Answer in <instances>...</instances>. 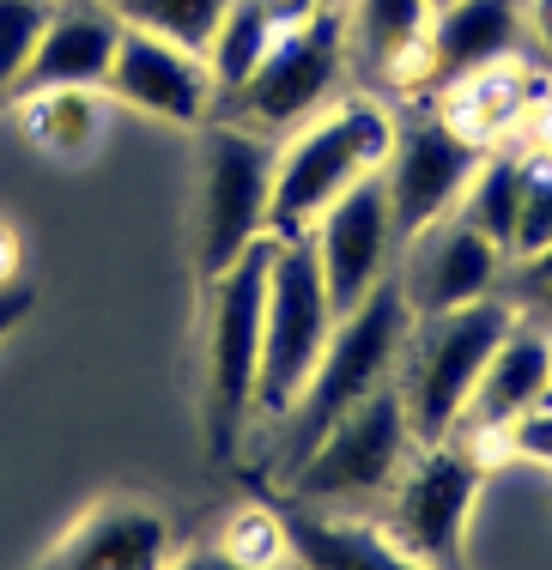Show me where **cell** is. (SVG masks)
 <instances>
[{
  "mask_svg": "<svg viewBox=\"0 0 552 570\" xmlns=\"http://www.w3.org/2000/svg\"><path fill=\"white\" fill-rule=\"evenodd\" d=\"M413 322L420 316H413V304H407V292H401L395 274L376 285L358 309H346V316L334 322V334H328V346H322L316 371H309L304 395L292 401L286 419H279V425H286L279 455H274L279 473L298 468L371 389L395 383L401 358H407V341H413Z\"/></svg>",
  "mask_w": 552,
  "mask_h": 570,
  "instance_id": "obj_1",
  "label": "cell"
},
{
  "mask_svg": "<svg viewBox=\"0 0 552 570\" xmlns=\"http://www.w3.org/2000/svg\"><path fill=\"white\" fill-rule=\"evenodd\" d=\"M395 146V110L371 98H353L328 116H309L298 134L274 153V200H267V237L298 243L316 230V219L388 165Z\"/></svg>",
  "mask_w": 552,
  "mask_h": 570,
  "instance_id": "obj_2",
  "label": "cell"
},
{
  "mask_svg": "<svg viewBox=\"0 0 552 570\" xmlns=\"http://www.w3.org/2000/svg\"><path fill=\"white\" fill-rule=\"evenodd\" d=\"M510 328H516V304L504 292L413 322L407 358H401V376H395L401 401H407V419H413V438L420 443L455 438L467 401H474L480 371L492 364V352Z\"/></svg>",
  "mask_w": 552,
  "mask_h": 570,
  "instance_id": "obj_3",
  "label": "cell"
},
{
  "mask_svg": "<svg viewBox=\"0 0 552 570\" xmlns=\"http://www.w3.org/2000/svg\"><path fill=\"white\" fill-rule=\"evenodd\" d=\"M274 153L267 134L244 121H213L200 134V213H195V267L213 285L225 267L244 262L249 243L267 237V200H274Z\"/></svg>",
  "mask_w": 552,
  "mask_h": 570,
  "instance_id": "obj_4",
  "label": "cell"
},
{
  "mask_svg": "<svg viewBox=\"0 0 552 570\" xmlns=\"http://www.w3.org/2000/svg\"><path fill=\"white\" fill-rule=\"evenodd\" d=\"M274 243L262 237L244 249V262L225 267L213 292L207 316V425H213V455H231L255 413V376H262V322H267V267H274Z\"/></svg>",
  "mask_w": 552,
  "mask_h": 570,
  "instance_id": "obj_5",
  "label": "cell"
},
{
  "mask_svg": "<svg viewBox=\"0 0 552 570\" xmlns=\"http://www.w3.org/2000/svg\"><path fill=\"white\" fill-rule=\"evenodd\" d=\"M413 450H420V438H413L401 383H383L286 473V492L298 498V510H328V504H353V498H376L401 480V468L413 461Z\"/></svg>",
  "mask_w": 552,
  "mask_h": 570,
  "instance_id": "obj_6",
  "label": "cell"
},
{
  "mask_svg": "<svg viewBox=\"0 0 552 570\" xmlns=\"http://www.w3.org/2000/svg\"><path fill=\"white\" fill-rule=\"evenodd\" d=\"M334 304L322 285L316 249L309 237L274 243V267H267V322H262V376H255V413L286 419L292 401L304 395L309 371H316L322 346L334 334Z\"/></svg>",
  "mask_w": 552,
  "mask_h": 570,
  "instance_id": "obj_7",
  "label": "cell"
},
{
  "mask_svg": "<svg viewBox=\"0 0 552 570\" xmlns=\"http://www.w3.org/2000/svg\"><path fill=\"white\" fill-rule=\"evenodd\" d=\"M341 67H346V12L328 0V7H316L309 19L286 24V31L274 37V49L262 56V67L231 91L237 121L255 134L304 128V121L334 98Z\"/></svg>",
  "mask_w": 552,
  "mask_h": 570,
  "instance_id": "obj_8",
  "label": "cell"
},
{
  "mask_svg": "<svg viewBox=\"0 0 552 570\" xmlns=\"http://www.w3.org/2000/svg\"><path fill=\"white\" fill-rule=\"evenodd\" d=\"M388 492H395V504H388V540L431 570H462L467 515H474V492H480V461L455 438L420 443Z\"/></svg>",
  "mask_w": 552,
  "mask_h": 570,
  "instance_id": "obj_9",
  "label": "cell"
},
{
  "mask_svg": "<svg viewBox=\"0 0 552 570\" xmlns=\"http://www.w3.org/2000/svg\"><path fill=\"white\" fill-rule=\"evenodd\" d=\"M480 158H486V146H474L462 128H450L443 110L395 116V146H388V165H383V188H388V213H395L401 243L462 207Z\"/></svg>",
  "mask_w": 552,
  "mask_h": 570,
  "instance_id": "obj_10",
  "label": "cell"
},
{
  "mask_svg": "<svg viewBox=\"0 0 552 570\" xmlns=\"http://www.w3.org/2000/svg\"><path fill=\"white\" fill-rule=\"evenodd\" d=\"M309 249H316V267H322V285H328V304L334 316L358 309L365 297L395 274L401 262V230H395V213H388V188H383V170L353 183L328 213L309 230Z\"/></svg>",
  "mask_w": 552,
  "mask_h": 570,
  "instance_id": "obj_11",
  "label": "cell"
},
{
  "mask_svg": "<svg viewBox=\"0 0 552 570\" xmlns=\"http://www.w3.org/2000/svg\"><path fill=\"white\" fill-rule=\"evenodd\" d=\"M541 401H552V334L541 322H522L497 341L492 364L480 371L474 401H467L462 425H455V443L486 468L492 455H510V425L529 419Z\"/></svg>",
  "mask_w": 552,
  "mask_h": 570,
  "instance_id": "obj_12",
  "label": "cell"
},
{
  "mask_svg": "<svg viewBox=\"0 0 552 570\" xmlns=\"http://www.w3.org/2000/svg\"><path fill=\"white\" fill-rule=\"evenodd\" d=\"M504 267L510 255L497 249L492 237H480L467 219H437L431 230L401 243V262H395V279L407 292L413 316H443V309H462V304H480L504 285Z\"/></svg>",
  "mask_w": 552,
  "mask_h": 570,
  "instance_id": "obj_13",
  "label": "cell"
},
{
  "mask_svg": "<svg viewBox=\"0 0 552 570\" xmlns=\"http://www.w3.org/2000/svg\"><path fill=\"white\" fill-rule=\"evenodd\" d=\"M110 98H122L128 110L177 121V128H200L219 104V86H213V67L195 49H177L165 37L140 31V24H122V43H116L110 79H103Z\"/></svg>",
  "mask_w": 552,
  "mask_h": 570,
  "instance_id": "obj_14",
  "label": "cell"
},
{
  "mask_svg": "<svg viewBox=\"0 0 552 570\" xmlns=\"http://www.w3.org/2000/svg\"><path fill=\"white\" fill-rule=\"evenodd\" d=\"M122 43V12L103 0H67L49 19L43 43H37L31 67H24L12 98H37V91H103Z\"/></svg>",
  "mask_w": 552,
  "mask_h": 570,
  "instance_id": "obj_15",
  "label": "cell"
},
{
  "mask_svg": "<svg viewBox=\"0 0 552 570\" xmlns=\"http://www.w3.org/2000/svg\"><path fill=\"white\" fill-rule=\"evenodd\" d=\"M529 49V0H450L431 12V79L455 86L467 73H486L497 61H516Z\"/></svg>",
  "mask_w": 552,
  "mask_h": 570,
  "instance_id": "obj_16",
  "label": "cell"
},
{
  "mask_svg": "<svg viewBox=\"0 0 552 570\" xmlns=\"http://www.w3.org/2000/svg\"><path fill=\"white\" fill-rule=\"evenodd\" d=\"M431 0H353L346 7V56L358 73L383 79L388 91L431 79Z\"/></svg>",
  "mask_w": 552,
  "mask_h": 570,
  "instance_id": "obj_17",
  "label": "cell"
},
{
  "mask_svg": "<svg viewBox=\"0 0 552 570\" xmlns=\"http://www.w3.org/2000/svg\"><path fill=\"white\" fill-rule=\"evenodd\" d=\"M170 528L146 504H103L56 547L43 570H165Z\"/></svg>",
  "mask_w": 552,
  "mask_h": 570,
  "instance_id": "obj_18",
  "label": "cell"
},
{
  "mask_svg": "<svg viewBox=\"0 0 552 570\" xmlns=\"http://www.w3.org/2000/svg\"><path fill=\"white\" fill-rule=\"evenodd\" d=\"M286 547L304 570H431L420 559L395 547V540H376L371 528L334 522L322 510H292L286 515Z\"/></svg>",
  "mask_w": 552,
  "mask_h": 570,
  "instance_id": "obj_19",
  "label": "cell"
},
{
  "mask_svg": "<svg viewBox=\"0 0 552 570\" xmlns=\"http://www.w3.org/2000/svg\"><path fill=\"white\" fill-rule=\"evenodd\" d=\"M443 91H450L443 121L462 128L474 146L504 140V134L534 110V91H529V79H522L516 61H497V67H486V73H467V79H455V86H443Z\"/></svg>",
  "mask_w": 552,
  "mask_h": 570,
  "instance_id": "obj_20",
  "label": "cell"
},
{
  "mask_svg": "<svg viewBox=\"0 0 552 570\" xmlns=\"http://www.w3.org/2000/svg\"><path fill=\"white\" fill-rule=\"evenodd\" d=\"M24 104V134L56 158H86L103 134V104L98 91H37Z\"/></svg>",
  "mask_w": 552,
  "mask_h": 570,
  "instance_id": "obj_21",
  "label": "cell"
},
{
  "mask_svg": "<svg viewBox=\"0 0 552 570\" xmlns=\"http://www.w3.org/2000/svg\"><path fill=\"white\" fill-rule=\"evenodd\" d=\"M522 183H529V158L522 153H497V158H480L474 183H467L455 219H467L480 237H492L497 249L510 255V230H516V207H522Z\"/></svg>",
  "mask_w": 552,
  "mask_h": 570,
  "instance_id": "obj_22",
  "label": "cell"
},
{
  "mask_svg": "<svg viewBox=\"0 0 552 570\" xmlns=\"http://www.w3.org/2000/svg\"><path fill=\"white\" fill-rule=\"evenodd\" d=\"M274 37H279V19L267 12V0H231L219 37H213V49H207V67H213L219 98H231L255 67H262V56L274 49Z\"/></svg>",
  "mask_w": 552,
  "mask_h": 570,
  "instance_id": "obj_23",
  "label": "cell"
},
{
  "mask_svg": "<svg viewBox=\"0 0 552 570\" xmlns=\"http://www.w3.org/2000/svg\"><path fill=\"white\" fill-rule=\"evenodd\" d=\"M116 12H122V24H140V31L165 37V43L207 56L231 0H116Z\"/></svg>",
  "mask_w": 552,
  "mask_h": 570,
  "instance_id": "obj_24",
  "label": "cell"
},
{
  "mask_svg": "<svg viewBox=\"0 0 552 570\" xmlns=\"http://www.w3.org/2000/svg\"><path fill=\"white\" fill-rule=\"evenodd\" d=\"M61 0H0V98H12Z\"/></svg>",
  "mask_w": 552,
  "mask_h": 570,
  "instance_id": "obj_25",
  "label": "cell"
},
{
  "mask_svg": "<svg viewBox=\"0 0 552 570\" xmlns=\"http://www.w3.org/2000/svg\"><path fill=\"white\" fill-rule=\"evenodd\" d=\"M552 249V153L529 158V183H522V207H516V230H510V262L522 255Z\"/></svg>",
  "mask_w": 552,
  "mask_h": 570,
  "instance_id": "obj_26",
  "label": "cell"
},
{
  "mask_svg": "<svg viewBox=\"0 0 552 570\" xmlns=\"http://www.w3.org/2000/svg\"><path fill=\"white\" fill-rule=\"evenodd\" d=\"M231 559H244L255 570H279L292 559V547H286V522L279 515H267V510H237L231 522H225V540H219Z\"/></svg>",
  "mask_w": 552,
  "mask_h": 570,
  "instance_id": "obj_27",
  "label": "cell"
},
{
  "mask_svg": "<svg viewBox=\"0 0 552 570\" xmlns=\"http://www.w3.org/2000/svg\"><path fill=\"white\" fill-rule=\"evenodd\" d=\"M497 292L516 304L522 322H552V249L541 255H522V262L504 267V285Z\"/></svg>",
  "mask_w": 552,
  "mask_h": 570,
  "instance_id": "obj_28",
  "label": "cell"
},
{
  "mask_svg": "<svg viewBox=\"0 0 552 570\" xmlns=\"http://www.w3.org/2000/svg\"><path fill=\"white\" fill-rule=\"evenodd\" d=\"M504 443H510V455H522V461H541V468H552V401H541L529 419H516Z\"/></svg>",
  "mask_w": 552,
  "mask_h": 570,
  "instance_id": "obj_29",
  "label": "cell"
},
{
  "mask_svg": "<svg viewBox=\"0 0 552 570\" xmlns=\"http://www.w3.org/2000/svg\"><path fill=\"white\" fill-rule=\"evenodd\" d=\"M529 56L552 67V0H529Z\"/></svg>",
  "mask_w": 552,
  "mask_h": 570,
  "instance_id": "obj_30",
  "label": "cell"
},
{
  "mask_svg": "<svg viewBox=\"0 0 552 570\" xmlns=\"http://www.w3.org/2000/svg\"><path fill=\"white\" fill-rule=\"evenodd\" d=\"M24 316H31V285H19V279L0 285V341H7V334L19 328Z\"/></svg>",
  "mask_w": 552,
  "mask_h": 570,
  "instance_id": "obj_31",
  "label": "cell"
},
{
  "mask_svg": "<svg viewBox=\"0 0 552 570\" xmlns=\"http://www.w3.org/2000/svg\"><path fill=\"white\" fill-rule=\"evenodd\" d=\"M165 570H255V564L231 559L225 547H213V552H195V559H183V564H165Z\"/></svg>",
  "mask_w": 552,
  "mask_h": 570,
  "instance_id": "obj_32",
  "label": "cell"
},
{
  "mask_svg": "<svg viewBox=\"0 0 552 570\" xmlns=\"http://www.w3.org/2000/svg\"><path fill=\"white\" fill-rule=\"evenodd\" d=\"M12 274H19V237L0 225V285H12Z\"/></svg>",
  "mask_w": 552,
  "mask_h": 570,
  "instance_id": "obj_33",
  "label": "cell"
},
{
  "mask_svg": "<svg viewBox=\"0 0 552 570\" xmlns=\"http://www.w3.org/2000/svg\"><path fill=\"white\" fill-rule=\"evenodd\" d=\"M431 7H450V0H431Z\"/></svg>",
  "mask_w": 552,
  "mask_h": 570,
  "instance_id": "obj_34",
  "label": "cell"
},
{
  "mask_svg": "<svg viewBox=\"0 0 552 570\" xmlns=\"http://www.w3.org/2000/svg\"><path fill=\"white\" fill-rule=\"evenodd\" d=\"M103 7H116V0H103Z\"/></svg>",
  "mask_w": 552,
  "mask_h": 570,
  "instance_id": "obj_35",
  "label": "cell"
}]
</instances>
